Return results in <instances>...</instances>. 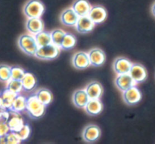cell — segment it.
<instances>
[{"label":"cell","instance_id":"6da1fadb","mask_svg":"<svg viewBox=\"0 0 155 144\" xmlns=\"http://www.w3.org/2000/svg\"><path fill=\"white\" fill-rule=\"evenodd\" d=\"M45 107L38 100L36 95H32L27 99V111L33 119H39L44 115Z\"/></svg>","mask_w":155,"mask_h":144},{"label":"cell","instance_id":"7a4b0ae2","mask_svg":"<svg viewBox=\"0 0 155 144\" xmlns=\"http://www.w3.org/2000/svg\"><path fill=\"white\" fill-rule=\"evenodd\" d=\"M18 46L23 52L29 56H35L38 46L34 36L29 34L21 35L18 39Z\"/></svg>","mask_w":155,"mask_h":144},{"label":"cell","instance_id":"3957f363","mask_svg":"<svg viewBox=\"0 0 155 144\" xmlns=\"http://www.w3.org/2000/svg\"><path fill=\"white\" fill-rule=\"evenodd\" d=\"M45 11V6L39 0H29L24 7V13L28 18H40Z\"/></svg>","mask_w":155,"mask_h":144},{"label":"cell","instance_id":"277c9868","mask_svg":"<svg viewBox=\"0 0 155 144\" xmlns=\"http://www.w3.org/2000/svg\"><path fill=\"white\" fill-rule=\"evenodd\" d=\"M59 54H60V48L51 43L45 46L39 47L35 56L41 60H51L58 57Z\"/></svg>","mask_w":155,"mask_h":144},{"label":"cell","instance_id":"5b68a950","mask_svg":"<svg viewBox=\"0 0 155 144\" xmlns=\"http://www.w3.org/2000/svg\"><path fill=\"white\" fill-rule=\"evenodd\" d=\"M101 131L96 125H89L83 131V140L88 143H94L101 137Z\"/></svg>","mask_w":155,"mask_h":144},{"label":"cell","instance_id":"8992f818","mask_svg":"<svg viewBox=\"0 0 155 144\" xmlns=\"http://www.w3.org/2000/svg\"><path fill=\"white\" fill-rule=\"evenodd\" d=\"M123 98L124 101L128 105H135L138 104L142 99V94L136 85L130 88L129 89L124 91Z\"/></svg>","mask_w":155,"mask_h":144},{"label":"cell","instance_id":"52a82bcc","mask_svg":"<svg viewBox=\"0 0 155 144\" xmlns=\"http://www.w3.org/2000/svg\"><path fill=\"white\" fill-rule=\"evenodd\" d=\"M73 66L77 69H84L91 65L89 54L84 51L76 53L72 59Z\"/></svg>","mask_w":155,"mask_h":144},{"label":"cell","instance_id":"ba28073f","mask_svg":"<svg viewBox=\"0 0 155 144\" xmlns=\"http://www.w3.org/2000/svg\"><path fill=\"white\" fill-rule=\"evenodd\" d=\"M130 74L136 83H141L145 81L148 76L147 70L143 65L140 63H133Z\"/></svg>","mask_w":155,"mask_h":144},{"label":"cell","instance_id":"9c48e42d","mask_svg":"<svg viewBox=\"0 0 155 144\" xmlns=\"http://www.w3.org/2000/svg\"><path fill=\"white\" fill-rule=\"evenodd\" d=\"M88 16L91 18L95 24H99L104 22L107 18V11L104 7L100 5H95L91 8Z\"/></svg>","mask_w":155,"mask_h":144},{"label":"cell","instance_id":"30bf717a","mask_svg":"<svg viewBox=\"0 0 155 144\" xmlns=\"http://www.w3.org/2000/svg\"><path fill=\"white\" fill-rule=\"evenodd\" d=\"M133 63L126 57H117L114 63V69L117 74L130 73Z\"/></svg>","mask_w":155,"mask_h":144},{"label":"cell","instance_id":"8fae6325","mask_svg":"<svg viewBox=\"0 0 155 144\" xmlns=\"http://www.w3.org/2000/svg\"><path fill=\"white\" fill-rule=\"evenodd\" d=\"M115 84L120 90L122 91H125L126 90L135 85L136 83L132 78L130 73H126L120 74L118 75L115 80Z\"/></svg>","mask_w":155,"mask_h":144},{"label":"cell","instance_id":"7c38bea8","mask_svg":"<svg viewBox=\"0 0 155 144\" xmlns=\"http://www.w3.org/2000/svg\"><path fill=\"white\" fill-rule=\"evenodd\" d=\"M79 16L72 8H67L61 14V21L62 24L68 27H74L77 25Z\"/></svg>","mask_w":155,"mask_h":144},{"label":"cell","instance_id":"4fadbf2b","mask_svg":"<svg viewBox=\"0 0 155 144\" xmlns=\"http://www.w3.org/2000/svg\"><path fill=\"white\" fill-rule=\"evenodd\" d=\"M89 57L91 65L96 67L102 66L106 60L105 53L100 48H93L90 50L89 52Z\"/></svg>","mask_w":155,"mask_h":144},{"label":"cell","instance_id":"5bb4252c","mask_svg":"<svg viewBox=\"0 0 155 144\" xmlns=\"http://www.w3.org/2000/svg\"><path fill=\"white\" fill-rule=\"evenodd\" d=\"M9 112H10V117L7 122L8 125L11 131L18 132L24 125V120L21 118L20 113H16V112L10 111V110Z\"/></svg>","mask_w":155,"mask_h":144},{"label":"cell","instance_id":"9a60e30c","mask_svg":"<svg viewBox=\"0 0 155 144\" xmlns=\"http://www.w3.org/2000/svg\"><path fill=\"white\" fill-rule=\"evenodd\" d=\"M95 26V23L87 15V16L79 17L76 27H77V30L79 33H87L92 31Z\"/></svg>","mask_w":155,"mask_h":144},{"label":"cell","instance_id":"2e32d148","mask_svg":"<svg viewBox=\"0 0 155 144\" xmlns=\"http://www.w3.org/2000/svg\"><path fill=\"white\" fill-rule=\"evenodd\" d=\"M92 6L87 0H76L72 6V8L79 17L87 16Z\"/></svg>","mask_w":155,"mask_h":144},{"label":"cell","instance_id":"e0dca14e","mask_svg":"<svg viewBox=\"0 0 155 144\" xmlns=\"http://www.w3.org/2000/svg\"><path fill=\"white\" fill-rule=\"evenodd\" d=\"M89 100L86 90H77L73 95V103L77 108H85Z\"/></svg>","mask_w":155,"mask_h":144},{"label":"cell","instance_id":"ac0fdd59","mask_svg":"<svg viewBox=\"0 0 155 144\" xmlns=\"http://www.w3.org/2000/svg\"><path fill=\"white\" fill-rule=\"evenodd\" d=\"M86 91L90 100L99 99L103 93L102 85L98 82H92L88 85Z\"/></svg>","mask_w":155,"mask_h":144},{"label":"cell","instance_id":"d6986e66","mask_svg":"<svg viewBox=\"0 0 155 144\" xmlns=\"http://www.w3.org/2000/svg\"><path fill=\"white\" fill-rule=\"evenodd\" d=\"M102 109L103 106L99 99L89 100V101L85 107V110L87 113V114L92 116H95L100 114L101 112L102 111Z\"/></svg>","mask_w":155,"mask_h":144},{"label":"cell","instance_id":"ffe728a7","mask_svg":"<svg viewBox=\"0 0 155 144\" xmlns=\"http://www.w3.org/2000/svg\"><path fill=\"white\" fill-rule=\"evenodd\" d=\"M26 27L29 32L36 34L43 30V22L40 18H28L26 23Z\"/></svg>","mask_w":155,"mask_h":144},{"label":"cell","instance_id":"44dd1931","mask_svg":"<svg viewBox=\"0 0 155 144\" xmlns=\"http://www.w3.org/2000/svg\"><path fill=\"white\" fill-rule=\"evenodd\" d=\"M23 85V90L27 92H30L36 88V79L33 74L30 72H26L24 78L21 79Z\"/></svg>","mask_w":155,"mask_h":144},{"label":"cell","instance_id":"7402d4cb","mask_svg":"<svg viewBox=\"0 0 155 144\" xmlns=\"http://www.w3.org/2000/svg\"><path fill=\"white\" fill-rule=\"evenodd\" d=\"M18 95V94L15 93V92L12 91L8 90V89H5L0 94V97H1L3 101V107L9 110L10 107H12V104H13L14 101H15V99Z\"/></svg>","mask_w":155,"mask_h":144},{"label":"cell","instance_id":"603a6c76","mask_svg":"<svg viewBox=\"0 0 155 144\" xmlns=\"http://www.w3.org/2000/svg\"><path fill=\"white\" fill-rule=\"evenodd\" d=\"M26 110H27V99L18 94L14 101L9 110L16 113H21Z\"/></svg>","mask_w":155,"mask_h":144},{"label":"cell","instance_id":"cb8c5ba5","mask_svg":"<svg viewBox=\"0 0 155 144\" xmlns=\"http://www.w3.org/2000/svg\"><path fill=\"white\" fill-rule=\"evenodd\" d=\"M35 95L38 98V100L45 106H48L52 101V94L47 88L39 89V91H37Z\"/></svg>","mask_w":155,"mask_h":144},{"label":"cell","instance_id":"d4e9b609","mask_svg":"<svg viewBox=\"0 0 155 144\" xmlns=\"http://www.w3.org/2000/svg\"><path fill=\"white\" fill-rule=\"evenodd\" d=\"M34 37L36 39V41L39 47L45 46V45L52 43L51 33H48V32H45L42 30V31L36 33Z\"/></svg>","mask_w":155,"mask_h":144},{"label":"cell","instance_id":"484cf974","mask_svg":"<svg viewBox=\"0 0 155 144\" xmlns=\"http://www.w3.org/2000/svg\"><path fill=\"white\" fill-rule=\"evenodd\" d=\"M76 43H77V39H76L75 36L71 33H66L63 41H62L61 48L64 50H70L75 46Z\"/></svg>","mask_w":155,"mask_h":144},{"label":"cell","instance_id":"4316f807","mask_svg":"<svg viewBox=\"0 0 155 144\" xmlns=\"http://www.w3.org/2000/svg\"><path fill=\"white\" fill-rule=\"evenodd\" d=\"M65 34H66V33L61 29H56V30H53L51 33L52 43L61 48L62 41H63Z\"/></svg>","mask_w":155,"mask_h":144},{"label":"cell","instance_id":"83f0119b","mask_svg":"<svg viewBox=\"0 0 155 144\" xmlns=\"http://www.w3.org/2000/svg\"><path fill=\"white\" fill-rule=\"evenodd\" d=\"M12 79V67L5 64L0 65V81L8 82Z\"/></svg>","mask_w":155,"mask_h":144},{"label":"cell","instance_id":"f1b7e54d","mask_svg":"<svg viewBox=\"0 0 155 144\" xmlns=\"http://www.w3.org/2000/svg\"><path fill=\"white\" fill-rule=\"evenodd\" d=\"M6 88L19 94L20 92L23 90L22 82H21V80L12 79V78L7 82Z\"/></svg>","mask_w":155,"mask_h":144},{"label":"cell","instance_id":"f546056e","mask_svg":"<svg viewBox=\"0 0 155 144\" xmlns=\"http://www.w3.org/2000/svg\"><path fill=\"white\" fill-rule=\"evenodd\" d=\"M26 72L21 67L18 66H12V79L21 80L24 78Z\"/></svg>","mask_w":155,"mask_h":144},{"label":"cell","instance_id":"4dcf8cb0","mask_svg":"<svg viewBox=\"0 0 155 144\" xmlns=\"http://www.w3.org/2000/svg\"><path fill=\"white\" fill-rule=\"evenodd\" d=\"M16 133L18 135V137H20V139L21 140V141H24V140H27L28 137H30V128L28 125H24L22 128H21V130Z\"/></svg>","mask_w":155,"mask_h":144},{"label":"cell","instance_id":"1f68e13d","mask_svg":"<svg viewBox=\"0 0 155 144\" xmlns=\"http://www.w3.org/2000/svg\"><path fill=\"white\" fill-rule=\"evenodd\" d=\"M5 137L7 144H18L21 142V140L20 139V137H18L17 133L14 132V131H10V132L5 136Z\"/></svg>","mask_w":155,"mask_h":144},{"label":"cell","instance_id":"d6a6232c","mask_svg":"<svg viewBox=\"0 0 155 144\" xmlns=\"http://www.w3.org/2000/svg\"><path fill=\"white\" fill-rule=\"evenodd\" d=\"M10 131L7 122H0V137L6 136Z\"/></svg>","mask_w":155,"mask_h":144},{"label":"cell","instance_id":"836d02e7","mask_svg":"<svg viewBox=\"0 0 155 144\" xmlns=\"http://www.w3.org/2000/svg\"><path fill=\"white\" fill-rule=\"evenodd\" d=\"M151 12H152L153 15L155 17V2L153 4L152 8H151Z\"/></svg>","mask_w":155,"mask_h":144},{"label":"cell","instance_id":"e575fe53","mask_svg":"<svg viewBox=\"0 0 155 144\" xmlns=\"http://www.w3.org/2000/svg\"><path fill=\"white\" fill-rule=\"evenodd\" d=\"M2 107H3V101H2V98L0 97V108H2ZM5 108V107H4Z\"/></svg>","mask_w":155,"mask_h":144}]
</instances>
